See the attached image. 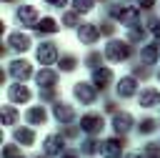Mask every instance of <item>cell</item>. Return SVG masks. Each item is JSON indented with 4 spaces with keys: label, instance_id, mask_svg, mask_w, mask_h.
I'll use <instances>...</instances> for the list:
<instances>
[{
    "label": "cell",
    "instance_id": "obj_12",
    "mask_svg": "<svg viewBox=\"0 0 160 158\" xmlns=\"http://www.w3.org/2000/svg\"><path fill=\"white\" fill-rule=\"evenodd\" d=\"M118 20L122 23V25H138V10L132 8V5H125V8H120L118 10Z\"/></svg>",
    "mask_w": 160,
    "mask_h": 158
},
{
    "label": "cell",
    "instance_id": "obj_22",
    "mask_svg": "<svg viewBox=\"0 0 160 158\" xmlns=\"http://www.w3.org/2000/svg\"><path fill=\"white\" fill-rule=\"evenodd\" d=\"M15 120H18V110H15L12 105H5V108H2V123H5V125H12Z\"/></svg>",
    "mask_w": 160,
    "mask_h": 158
},
{
    "label": "cell",
    "instance_id": "obj_18",
    "mask_svg": "<svg viewBox=\"0 0 160 158\" xmlns=\"http://www.w3.org/2000/svg\"><path fill=\"white\" fill-rule=\"evenodd\" d=\"M35 80H38L40 88H48V85H55V83H58V75H55L52 70H40V73L35 75Z\"/></svg>",
    "mask_w": 160,
    "mask_h": 158
},
{
    "label": "cell",
    "instance_id": "obj_34",
    "mask_svg": "<svg viewBox=\"0 0 160 158\" xmlns=\"http://www.w3.org/2000/svg\"><path fill=\"white\" fill-rule=\"evenodd\" d=\"M158 78H160V73H158Z\"/></svg>",
    "mask_w": 160,
    "mask_h": 158
},
{
    "label": "cell",
    "instance_id": "obj_32",
    "mask_svg": "<svg viewBox=\"0 0 160 158\" xmlns=\"http://www.w3.org/2000/svg\"><path fill=\"white\" fill-rule=\"evenodd\" d=\"M62 158H75V153H68V155H62Z\"/></svg>",
    "mask_w": 160,
    "mask_h": 158
},
{
    "label": "cell",
    "instance_id": "obj_26",
    "mask_svg": "<svg viewBox=\"0 0 160 158\" xmlns=\"http://www.w3.org/2000/svg\"><path fill=\"white\" fill-rule=\"evenodd\" d=\"M75 65H78V60H75L72 55H65V58H62V65H60V68H62V70L68 73V70H72Z\"/></svg>",
    "mask_w": 160,
    "mask_h": 158
},
{
    "label": "cell",
    "instance_id": "obj_21",
    "mask_svg": "<svg viewBox=\"0 0 160 158\" xmlns=\"http://www.w3.org/2000/svg\"><path fill=\"white\" fill-rule=\"evenodd\" d=\"M45 118H48V115H45V110H42L40 105H35V108H30V110H28V120H30L32 125H42V123H45Z\"/></svg>",
    "mask_w": 160,
    "mask_h": 158
},
{
    "label": "cell",
    "instance_id": "obj_29",
    "mask_svg": "<svg viewBox=\"0 0 160 158\" xmlns=\"http://www.w3.org/2000/svg\"><path fill=\"white\" fill-rule=\"evenodd\" d=\"M65 3H68V0H48V5H50V8H62Z\"/></svg>",
    "mask_w": 160,
    "mask_h": 158
},
{
    "label": "cell",
    "instance_id": "obj_13",
    "mask_svg": "<svg viewBox=\"0 0 160 158\" xmlns=\"http://www.w3.org/2000/svg\"><path fill=\"white\" fill-rule=\"evenodd\" d=\"M92 83H98V88H108L112 83V70L110 68H95L92 70Z\"/></svg>",
    "mask_w": 160,
    "mask_h": 158
},
{
    "label": "cell",
    "instance_id": "obj_6",
    "mask_svg": "<svg viewBox=\"0 0 160 158\" xmlns=\"http://www.w3.org/2000/svg\"><path fill=\"white\" fill-rule=\"evenodd\" d=\"M82 130L85 133H100L102 130V125H105V120H102V115H98V113H88V115H82Z\"/></svg>",
    "mask_w": 160,
    "mask_h": 158
},
{
    "label": "cell",
    "instance_id": "obj_25",
    "mask_svg": "<svg viewBox=\"0 0 160 158\" xmlns=\"http://www.w3.org/2000/svg\"><path fill=\"white\" fill-rule=\"evenodd\" d=\"M152 128H155V120H152V118H142V120H140V128H138V130H140V133H150Z\"/></svg>",
    "mask_w": 160,
    "mask_h": 158
},
{
    "label": "cell",
    "instance_id": "obj_15",
    "mask_svg": "<svg viewBox=\"0 0 160 158\" xmlns=\"http://www.w3.org/2000/svg\"><path fill=\"white\" fill-rule=\"evenodd\" d=\"M10 45H12L18 53H25V50H30V38L22 35V33H12V35H10Z\"/></svg>",
    "mask_w": 160,
    "mask_h": 158
},
{
    "label": "cell",
    "instance_id": "obj_30",
    "mask_svg": "<svg viewBox=\"0 0 160 158\" xmlns=\"http://www.w3.org/2000/svg\"><path fill=\"white\" fill-rule=\"evenodd\" d=\"M150 30H152V33H158V35H160V20H152V25H150Z\"/></svg>",
    "mask_w": 160,
    "mask_h": 158
},
{
    "label": "cell",
    "instance_id": "obj_11",
    "mask_svg": "<svg viewBox=\"0 0 160 158\" xmlns=\"http://www.w3.org/2000/svg\"><path fill=\"white\" fill-rule=\"evenodd\" d=\"M8 98H10L12 103H28V100H30V90H28L22 83H15V85L8 90Z\"/></svg>",
    "mask_w": 160,
    "mask_h": 158
},
{
    "label": "cell",
    "instance_id": "obj_9",
    "mask_svg": "<svg viewBox=\"0 0 160 158\" xmlns=\"http://www.w3.org/2000/svg\"><path fill=\"white\" fill-rule=\"evenodd\" d=\"M10 73H12V78H18V80H25V78H30V73H32V65H30L28 60H12V63H10Z\"/></svg>",
    "mask_w": 160,
    "mask_h": 158
},
{
    "label": "cell",
    "instance_id": "obj_5",
    "mask_svg": "<svg viewBox=\"0 0 160 158\" xmlns=\"http://www.w3.org/2000/svg\"><path fill=\"white\" fill-rule=\"evenodd\" d=\"M135 90H138V80H135L132 75H122V78L118 80V95H120V98H132Z\"/></svg>",
    "mask_w": 160,
    "mask_h": 158
},
{
    "label": "cell",
    "instance_id": "obj_1",
    "mask_svg": "<svg viewBox=\"0 0 160 158\" xmlns=\"http://www.w3.org/2000/svg\"><path fill=\"white\" fill-rule=\"evenodd\" d=\"M72 95H75V100H78L80 105H90V103H95V98H98L95 83H88V80H78V83H72Z\"/></svg>",
    "mask_w": 160,
    "mask_h": 158
},
{
    "label": "cell",
    "instance_id": "obj_16",
    "mask_svg": "<svg viewBox=\"0 0 160 158\" xmlns=\"http://www.w3.org/2000/svg\"><path fill=\"white\" fill-rule=\"evenodd\" d=\"M45 153H60L62 150V135H55V133H50V135H45Z\"/></svg>",
    "mask_w": 160,
    "mask_h": 158
},
{
    "label": "cell",
    "instance_id": "obj_2",
    "mask_svg": "<svg viewBox=\"0 0 160 158\" xmlns=\"http://www.w3.org/2000/svg\"><path fill=\"white\" fill-rule=\"evenodd\" d=\"M105 55H108V60H112V63H122V60L130 58V45H128L125 40H110V43L105 45Z\"/></svg>",
    "mask_w": 160,
    "mask_h": 158
},
{
    "label": "cell",
    "instance_id": "obj_24",
    "mask_svg": "<svg viewBox=\"0 0 160 158\" xmlns=\"http://www.w3.org/2000/svg\"><path fill=\"white\" fill-rule=\"evenodd\" d=\"M75 13H90L95 8V0H75Z\"/></svg>",
    "mask_w": 160,
    "mask_h": 158
},
{
    "label": "cell",
    "instance_id": "obj_20",
    "mask_svg": "<svg viewBox=\"0 0 160 158\" xmlns=\"http://www.w3.org/2000/svg\"><path fill=\"white\" fill-rule=\"evenodd\" d=\"M158 55H160V53H158L155 43H150V45H145V48H142V55H140V58H142V63H145V65H152V63L158 60Z\"/></svg>",
    "mask_w": 160,
    "mask_h": 158
},
{
    "label": "cell",
    "instance_id": "obj_28",
    "mask_svg": "<svg viewBox=\"0 0 160 158\" xmlns=\"http://www.w3.org/2000/svg\"><path fill=\"white\" fill-rule=\"evenodd\" d=\"M12 155H18V148L8 145V148H5V158H12Z\"/></svg>",
    "mask_w": 160,
    "mask_h": 158
},
{
    "label": "cell",
    "instance_id": "obj_14",
    "mask_svg": "<svg viewBox=\"0 0 160 158\" xmlns=\"http://www.w3.org/2000/svg\"><path fill=\"white\" fill-rule=\"evenodd\" d=\"M160 103V93L155 90V88H145L142 93H140V105L142 108H155Z\"/></svg>",
    "mask_w": 160,
    "mask_h": 158
},
{
    "label": "cell",
    "instance_id": "obj_7",
    "mask_svg": "<svg viewBox=\"0 0 160 158\" xmlns=\"http://www.w3.org/2000/svg\"><path fill=\"white\" fill-rule=\"evenodd\" d=\"M112 128H115L118 133H128V130H132V115H130L128 110L115 113V115H112Z\"/></svg>",
    "mask_w": 160,
    "mask_h": 158
},
{
    "label": "cell",
    "instance_id": "obj_31",
    "mask_svg": "<svg viewBox=\"0 0 160 158\" xmlns=\"http://www.w3.org/2000/svg\"><path fill=\"white\" fill-rule=\"evenodd\" d=\"M152 3H155V0H140V5H142V8H150Z\"/></svg>",
    "mask_w": 160,
    "mask_h": 158
},
{
    "label": "cell",
    "instance_id": "obj_33",
    "mask_svg": "<svg viewBox=\"0 0 160 158\" xmlns=\"http://www.w3.org/2000/svg\"><path fill=\"white\" fill-rule=\"evenodd\" d=\"M128 158H140V155H135V153H130V155H128Z\"/></svg>",
    "mask_w": 160,
    "mask_h": 158
},
{
    "label": "cell",
    "instance_id": "obj_10",
    "mask_svg": "<svg viewBox=\"0 0 160 158\" xmlns=\"http://www.w3.org/2000/svg\"><path fill=\"white\" fill-rule=\"evenodd\" d=\"M78 38H80L82 45H92V43L98 40V28L90 25V23H88V25H80V28H78Z\"/></svg>",
    "mask_w": 160,
    "mask_h": 158
},
{
    "label": "cell",
    "instance_id": "obj_23",
    "mask_svg": "<svg viewBox=\"0 0 160 158\" xmlns=\"http://www.w3.org/2000/svg\"><path fill=\"white\" fill-rule=\"evenodd\" d=\"M52 30H58V25H55L52 18H45V20L38 23V33H52Z\"/></svg>",
    "mask_w": 160,
    "mask_h": 158
},
{
    "label": "cell",
    "instance_id": "obj_27",
    "mask_svg": "<svg viewBox=\"0 0 160 158\" xmlns=\"http://www.w3.org/2000/svg\"><path fill=\"white\" fill-rule=\"evenodd\" d=\"M62 23H65L68 28H75V25H78V15H72V13H65V15H62Z\"/></svg>",
    "mask_w": 160,
    "mask_h": 158
},
{
    "label": "cell",
    "instance_id": "obj_8",
    "mask_svg": "<svg viewBox=\"0 0 160 158\" xmlns=\"http://www.w3.org/2000/svg\"><path fill=\"white\" fill-rule=\"evenodd\" d=\"M15 18H18V23H22V25H35L38 10H35L32 5H20V8L15 10Z\"/></svg>",
    "mask_w": 160,
    "mask_h": 158
},
{
    "label": "cell",
    "instance_id": "obj_19",
    "mask_svg": "<svg viewBox=\"0 0 160 158\" xmlns=\"http://www.w3.org/2000/svg\"><path fill=\"white\" fill-rule=\"evenodd\" d=\"M12 135H15V138H18L22 145H35V133H32L30 128H18Z\"/></svg>",
    "mask_w": 160,
    "mask_h": 158
},
{
    "label": "cell",
    "instance_id": "obj_17",
    "mask_svg": "<svg viewBox=\"0 0 160 158\" xmlns=\"http://www.w3.org/2000/svg\"><path fill=\"white\" fill-rule=\"evenodd\" d=\"M120 153H122V143L120 140H115V138L105 140V148H102V155L105 158H120Z\"/></svg>",
    "mask_w": 160,
    "mask_h": 158
},
{
    "label": "cell",
    "instance_id": "obj_4",
    "mask_svg": "<svg viewBox=\"0 0 160 158\" xmlns=\"http://www.w3.org/2000/svg\"><path fill=\"white\" fill-rule=\"evenodd\" d=\"M52 115H55V120L58 123H70L72 118H75V108L70 105V103H55L52 105Z\"/></svg>",
    "mask_w": 160,
    "mask_h": 158
},
{
    "label": "cell",
    "instance_id": "obj_3",
    "mask_svg": "<svg viewBox=\"0 0 160 158\" xmlns=\"http://www.w3.org/2000/svg\"><path fill=\"white\" fill-rule=\"evenodd\" d=\"M35 58H38V63H42V65L55 63V58H58V45H55V43H40V45L35 48Z\"/></svg>",
    "mask_w": 160,
    "mask_h": 158
}]
</instances>
